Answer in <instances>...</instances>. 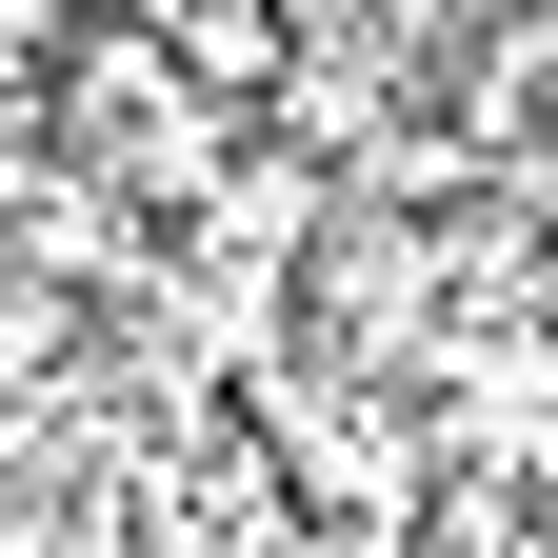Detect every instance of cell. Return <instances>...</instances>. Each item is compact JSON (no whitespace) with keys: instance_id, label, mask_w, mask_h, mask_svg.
<instances>
[{"instance_id":"obj_1","label":"cell","mask_w":558,"mask_h":558,"mask_svg":"<svg viewBox=\"0 0 558 558\" xmlns=\"http://www.w3.org/2000/svg\"><path fill=\"white\" fill-rule=\"evenodd\" d=\"M160 81H180V100H279V81H300V40L240 21V0H180V21H160Z\"/></svg>"}]
</instances>
